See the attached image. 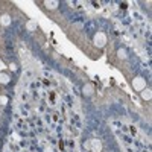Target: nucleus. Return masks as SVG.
I'll use <instances>...</instances> for the list:
<instances>
[{
	"label": "nucleus",
	"instance_id": "nucleus-7",
	"mask_svg": "<svg viewBox=\"0 0 152 152\" xmlns=\"http://www.w3.org/2000/svg\"><path fill=\"white\" fill-rule=\"evenodd\" d=\"M84 95H87V96L93 95V85H91V84H87V85L84 87Z\"/></svg>",
	"mask_w": 152,
	"mask_h": 152
},
{
	"label": "nucleus",
	"instance_id": "nucleus-10",
	"mask_svg": "<svg viewBox=\"0 0 152 152\" xmlns=\"http://www.w3.org/2000/svg\"><path fill=\"white\" fill-rule=\"evenodd\" d=\"M0 102H2V105H5L8 102V97L6 96H0Z\"/></svg>",
	"mask_w": 152,
	"mask_h": 152
},
{
	"label": "nucleus",
	"instance_id": "nucleus-1",
	"mask_svg": "<svg viewBox=\"0 0 152 152\" xmlns=\"http://www.w3.org/2000/svg\"><path fill=\"white\" fill-rule=\"evenodd\" d=\"M93 41H95L96 46L104 47V46H105V43H106V35H105L104 32H97L95 37H93Z\"/></svg>",
	"mask_w": 152,
	"mask_h": 152
},
{
	"label": "nucleus",
	"instance_id": "nucleus-3",
	"mask_svg": "<svg viewBox=\"0 0 152 152\" xmlns=\"http://www.w3.org/2000/svg\"><path fill=\"white\" fill-rule=\"evenodd\" d=\"M100 149H102L100 141H99V140H95V138H93V140H91V151H93V152H99Z\"/></svg>",
	"mask_w": 152,
	"mask_h": 152
},
{
	"label": "nucleus",
	"instance_id": "nucleus-2",
	"mask_svg": "<svg viewBox=\"0 0 152 152\" xmlns=\"http://www.w3.org/2000/svg\"><path fill=\"white\" fill-rule=\"evenodd\" d=\"M132 85H134V88H135L137 91H141V90H145V88H146V82H145V79H143V78H135L132 81Z\"/></svg>",
	"mask_w": 152,
	"mask_h": 152
},
{
	"label": "nucleus",
	"instance_id": "nucleus-9",
	"mask_svg": "<svg viewBox=\"0 0 152 152\" xmlns=\"http://www.w3.org/2000/svg\"><path fill=\"white\" fill-rule=\"evenodd\" d=\"M117 55H119V58H126V50H125V49H119Z\"/></svg>",
	"mask_w": 152,
	"mask_h": 152
},
{
	"label": "nucleus",
	"instance_id": "nucleus-8",
	"mask_svg": "<svg viewBox=\"0 0 152 152\" xmlns=\"http://www.w3.org/2000/svg\"><path fill=\"white\" fill-rule=\"evenodd\" d=\"M47 8H50V9H53V8H56L58 5H59V2H46Z\"/></svg>",
	"mask_w": 152,
	"mask_h": 152
},
{
	"label": "nucleus",
	"instance_id": "nucleus-4",
	"mask_svg": "<svg viewBox=\"0 0 152 152\" xmlns=\"http://www.w3.org/2000/svg\"><path fill=\"white\" fill-rule=\"evenodd\" d=\"M11 17L8 15V14H5V15H2V19H0V23H2L3 26H9L11 24Z\"/></svg>",
	"mask_w": 152,
	"mask_h": 152
},
{
	"label": "nucleus",
	"instance_id": "nucleus-5",
	"mask_svg": "<svg viewBox=\"0 0 152 152\" xmlns=\"http://www.w3.org/2000/svg\"><path fill=\"white\" fill-rule=\"evenodd\" d=\"M9 81H11L9 75H6V73H0V82H2V84H9Z\"/></svg>",
	"mask_w": 152,
	"mask_h": 152
},
{
	"label": "nucleus",
	"instance_id": "nucleus-6",
	"mask_svg": "<svg viewBox=\"0 0 152 152\" xmlns=\"http://www.w3.org/2000/svg\"><path fill=\"white\" fill-rule=\"evenodd\" d=\"M140 95H141V97L145 100H151V91L147 90V88H145V90H141L140 91Z\"/></svg>",
	"mask_w": 152,
	"mask_h": 152
}]
</instances>
